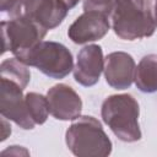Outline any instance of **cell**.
<instances>
[{
  "mask_svg": "<svg viewBox=\"0 0 157 157\" xmlns=\"http://www.w3.org/2000/svg\"><path fill=\"white\" fill-rule=\"evenodd\" d=\"M49 113L58 120H75L82 110V101L77 92L66 83L54 85L47 92Z\"/></svg>",
  "mask_w": 157,
  "mask_h": 157,
  "instance_id": "9",
  "label": "cell"
},
{
  "mask_svg": "<svg viewBox=\"0 0 157 157\" xmlns=\"http://www.w3.org/2000/svg\"><path fill=\"white\" fill-rule=\"evenodd\" d=\"M109 13L88 10L80 15L69 27L67 36L76 44H86L102 39L109 31Z\"/></svg>",
  "mask_w": 157,
  "mask_h": 157,
  "instance_id": "8",
  "label": "cell"
},
{
  "mask_svg": "<svg viewBox=\"0 0 157 157\" xmlns=\"http://www.w3.org/2000/svg\"><path fill=\"white\" fill-rule=\"evenodd\" d=\"M23 88L13 81L1 77L0 86V113L4 118L12 120L25 130H32L36 125L33 121L25 96Z\"/></svg>",
  "mask_w": 157,
  "mask_h": 157,
  "instance_id": "7",
  "label": "cell"
},
{
  "mask_svg": "<svg viewBox=\"0 0 157 157\" xmlns=\"http://www.w3.org/2000/svg\"><path fill=\"white\" fill-rule=\"evenodd\" d=\"M109 18L114 33L124 40L151 37L157 28L145 0H113Z\"/></svg>",
  "mask_w": 157,
  "mask_h": 157,
  "instance_id": "1",
  "label": "cell"
},
{
  "mask_svg": "<svg viewBox=\"0 0 157 157\" xmlns=\"http://www.w3.org/2000/svg\"><path fill=\"white\" fill-rule=\"evenodd\" d=\"M27 66L28 65L22 63L16 56L9 58L0 64V75L4 78L16 82L25 90L31 80V72Z\"/></svg>",
  "mask_w": 157,
  "mask_h": 157,
  "instance_id": "13",
  "label": "cell"
},
{
  "mask_svg": "<svg viewBox=\"0 0 157 157\" xmlns=\"http://www.w3.org/2000/svg\"><path fill=\"white\" fill-rule=\"evenodd\" d=\"M134 81L144 93L157 91V54H147L140 60L135 70Z\"/></svg>",
  "mask_w": 157,
  "mask_h": 157,
  "instance_id": "12",
  "label": "cell"
},
{
  "mask_svg": "<svg viewBox=\"0 0 157 157\" xmlns=\"http://www.w3.org/2000/svg\"><path fill=\"white\" fill-rule=\"evenodd\" d=\"M16 58L28 66L37 67L40 72L52 78H64L74 70L71 52L58 42L42 40L32 49Z\"/></svg>",
  "mask_w": 157,
  "mask_h": 157,
  "instance_id": "4",
  "label": "cell"
},
{
  "mask_svg": "<svg viewBox=\"0 0 157 157\" xmlns=\"http://www.w3.org/2000/svg\"><path fill=\"white\" fill-rule=\"evenodd\" d=\"M104 70L103 50L98 44H88L83 47L78 54L74 67V78L77 83L91 87L99 81Z\"/></svg>",
  "mask_w": 157,
  "mask_h": 157,
  "instance_id": "10",
  "label": "cell"
},
{
  "mask_svg": "<svg viewBox=\"0 0 157 157\" xmlns=\"http://www.w3.org/2000/svg\"><path fill=\"white\" fill-rule=\"evenodd\" d=\"M70 9L63 0H0V11L7 16H25L47 31L58 27Z\"/></svg>",
  "mask_w": 157,
  "mask_h": 157,
  "instance_id": "5",
  "label": "cell"
},
{
  "mask_svg": "<svg viewBox=\"0 0 157 157\" xmlns=\"http://www.w3.org/2000/svg\"><path fill=\"white\" fill-rule=\"evenodd\" d=\"M145 1H146L147 11H148L151 18L153 20L155 25L157 26V0H145Z\"/></svg>",
  "mask_w": 157,
  "mask_h": 157,
  "instance_id": "16",
  "label": "cell"
},
{
  "mask_svg": "<svg viewBox=\"0 0 157 157\" xmlns=\"http://www.w3.org/2000/svg\"><path fill=\"white\" fill-rule=\"evenodd\" d=\"M1 124H2V134H1V141H4V140H6V139H7V136L11 134V126H10V124H7V121H6V118H4V117H2Z\"/></svg>",
  "mask_w": 157,
  "mask_h": 157,
  "instance_id": "18",
  "label": "cell"
},
{
  "mask_svg": "<svg viewBox=\"0 0 157 157\" xmlns=\"http://www.w3.org/2000/svg\"><path fill=\"white\" fill-rule=\"evenodd\" d=\"M63 1L65 2V5H66L69 9H72V7H75V6L78 4L80 0H63Z\"/></svg>",
  "mask_w": 157,
  "mask_h": 157,
  "instance_id": "19",
  "label": "cell"
},
{
  "mask_svg": "<svg viewBox=\"0 0 157 157\" xmlns=\"http://www.w3.org/2000/svg\"><path fill=\"white\" fill-rule=\"evenodd\" d=\"M6 153H15V155H28L29 152L27 150H25L23 147L21 146H10V148L2 151V155H6Z\"/></svg>",
  "mask_w": 157,
  "mask_h": 157,
  "instance_id": "17",
  "label": "cell"
},
{
  "mask_svg": "<svg viewBox=\"0 0 157 157\" xmlns=\"http://www.w3.org/2000/svg\"><path fill=\"white\" fill-rule=\"evenodd\" d=\"M69 150L78 157H107L112 152V141L99 120L91 115H80L65 134Z\"/></svg>",
  "mask_w": 157,
  "mask_h": 157,
  "instance_id": "3",
  "label": "cell"
},
{
  "mask_svg": "<svg viewBox=\"0 0 157 157\" xmlns=\"http://www.w3.org/2000/svg\"><path fill=\"white\" fill-rule=\"evenodd\" d=\"M47 29L34 21L16 16L1 21L2 54L11 52L15 56H20L25 52L37 45L47 34Z\"/></svg>",
  "mask_w": 157,
  "mask_h": 157,
  "instance_id": "6",
  "label": "cell"
},
{
  "mask_svg": "<svg viewBox=\"0 0 157 157\" xmlns=\"http://www.w3.org/2000/svg\"><path fill=\"white\" fill-rule=\"evenodd\" d=\"M103 121L113 134L124 142H135L141 139L139 124L140 107L137 101L128 93L107 97L101 108Z\"/></svg>",
  "mask_w": 157,
  "mask_h": 157,
  "instance_id": "2",
  "label": "cell"
},
{
  "mask_svg": "<svg viewBox=\"0 0 157 157\" xmlns=\"http://www.w3.org/2000/svg\"><path fill=\"white\" fill-rule=\"evenodd\" d=\"M113 0H83V10H98L109 13Z\"/></svg>",
  "mask_w": 157,
  "mask_h": 157,
  "instance_id": "15",
  "label": "cell"
},
{
  "mask_svg": "<svg viewBox=\"0 0 157 157\" xmlns=\"http://www.w3.org/2000/svg\"><path fill=\"white\" fill-rule=\"evenodd\" d=\"M135 60L125 52H113L104 58V77L107 83L115 90L131 86L135 77Z\"/></svg>",
  "mask_w": 157,
  "mask_h": 157,
  "instance_id": "11",
  "label": "cell"
},
{
  "mask_svg": "<svg viewBox=\"0 0 157 157\" xmlns=\"http://www.w3.org/2000/svg\"><path fill=\"white\" fill-rule=\"evenodd\" d=\"M25 99L33 121L38 125L44 124L49 115V104L47 96L44 97L43 94L37 92H28L25 96Z\"/></svg>",
  "mask_w": 157,
  "mask_h": 157,
  "instance_id": "14",
  "label": "cell"
}]
</instances>
